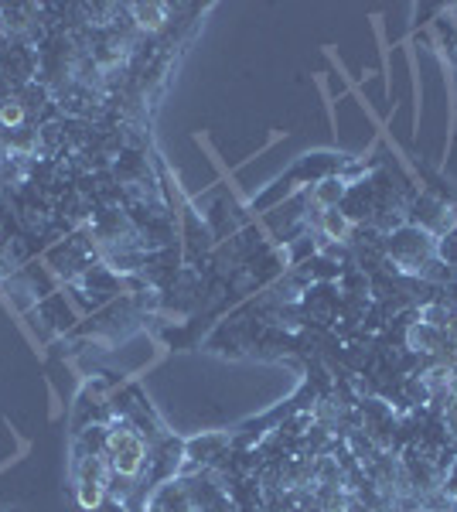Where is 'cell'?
I'll use <instances>...</instances> for the list:
<instances>
[{
	"instance_id": "obj_1",
	"label": "cell",
	"mask_w": 457,
	"mask_h": 512,
	"mask_svg": "<svg viewBox=\"0 0 457 512\" xmlns=\"http://www.w3.org/2000/svg\"><path fill=\"white\" fill-rule=\"evenodd\" d=\"M130 21L140 35H157V31L168 28L171 21V7L168 4H134L130 7Z\"/></svg>"
},
{
	"instance_id": "obj_2",
	"label": "cell",
	"mask_w": 457,
	"mask_h": 512,
	"mask_svg": "<svg viewBox=\"0 0 457 512\" xmlns=\"http://www.w3.org/2000/svg\"><path fill=\"white\" fill-rule=\"evenodd\" d=\"M0 512H24L18 502H7V506H0Z\"/></svg>"
}]
</instances>
